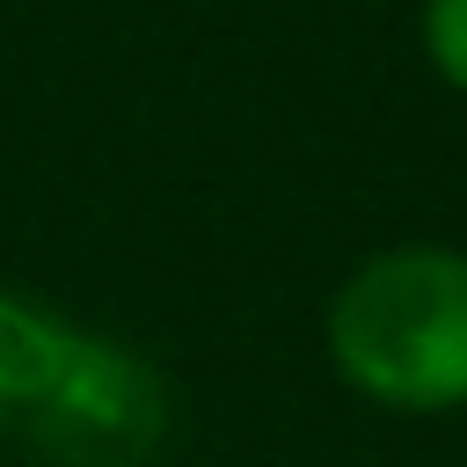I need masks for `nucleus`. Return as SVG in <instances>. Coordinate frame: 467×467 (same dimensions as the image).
Masks as SVG:
<instances>
[{
  "label": "nucleus",
  "mask_w": 467,
  "mask_h": 467,
  "mask_svg": "<svg viewBox=\"0 0 467 467\" xmlns=\"http://www.w3.org/2000/svg\"><path fill=\"white\" fill-rule=\"evenodd\" d=\"M336 372L387 409H467V255L387 248L328 299Z\"/></svg>",
  "instance_id": "nucleus-1"
},
{
  "label": "nucleus",
  "mask_w": 467,
  "mask_h": 467,
  "mask_svg": "<svg viewBox=\"0 0 467 467\" xmlns=\"http://www.w3.org/2000/svg\"><path fill=\"white\" fill-rule=\"evenodd\" d=\"M22 438L51 467H146L168 438V379L131 343L80 328L58 387L22 423Z\"/></svg>",
  "instance_id": "nucleus-2"
},
{
  "label": "nucleus",
  "mask_w": 467,
  "mask_h": 467,
  "mask_svg": "<svg viewBox=\"0 0 467 467\" xmlns=\"http://www.w3.org/2000/svg\"><path fill=\"white\" fill-rule=\"evenodd\" d=\"M73 343H80V328L58 306L0 285V423L22 431L44 409V394L58 387V372L73 358Z\"/></svg>",
  "instance_id": "nucleus-3"
},
{
  "label": "nucleus",
  "mask_w": 467,
  "mask_h": 467,
  "mask_svg": "<svg viewBox=\"0 0 467 467\" xmlns=\"http://www.w3.org/2000/svg\"><path fill=\"white\" fill-rule=\"evenodd\" d=\"M423 51L438 80L467 95V0H423Z\"/></svg>",
  "instance_id": "nucleus-4"
}]
</instances>
